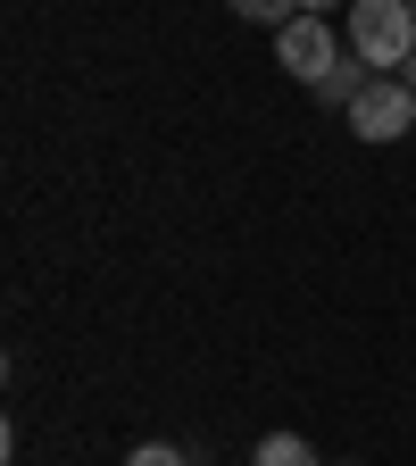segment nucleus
<instances>
[{
    "mask_svg": "<svg viewBox=\"0 0 416 466\" xmlns=\"http://www.w3.org/2000/svg\"><path fill=\"white\" fill-rule=\"evenodd\" d=\"M350 58H367L375 76H400L416 58V9L408 0H350Z\"/></svg>",
    "mask_w": 416,
    "mask_h": 466,
    "instance_id": "obj_1",
    "label": "nucleus"
},
{
    "mask_svg": "<svg viewBox=\"0 0 416 466\" xmlns=\"http://www.w3.org/2000/svg\"><path fill=\"white\" fill-rule=\"evenodd\" d=\"M408 126H416V92L400 76H375L359 100H350V134H359V142H400Z\"/></svg>",
    "mask_w": 416,
    "mask_h": 466,
    "instance_id": "obj_2",
    "label": "nucleus"
},
{
    "mask_svg": "<svg viewBox=\"0 0 416 466\" xmlns=\"http://www.w3.org/2000/svg\"><path fill=\"white\" fill-rule=\"evenodd\" d=\"M275 58H283L300 84H325V76L341 67V42H333V25H325V17H291V25L275 34Z\"/></svg>",
    "mask_w": 416,
    "mask_h": 466,
    "instance_id": "obj_3",
    "label": "nucleus"
},
{
    "mask_svg": "<svg viewBox=\"0 0 416 466\" xmlns=\"http://www.w3.org/2000/svg\"><path fill=\"white\" fill-rule=\"evenodd\" d=\"M250 466H317V450H309V441H300V433H267V441H259V458H250Z\"/></svg>",
    "mask_w": 416,
    "mask_h": 466,
    "instance_id": "obj_4",
    "label": "nucleus"
},
{
    "mask_svg": "<svg viewBox=\"0 0 416 466\" xmlns=\"http://www.w3.org/2000/svg\"><path fill=\"white\" fill-rule=\"evenodd\" d=\"M225 9H233V17H250V25H275V34H283L291 17H300V0H225Z\"/></svg>",
    "mask_w": 416,
    "mask_h": 466,
    "instance_id": "obj_5",
    "label": "nucleus"
},
{
    "mask_svg": "<svg viewBox=\"0 0 416 466\" xmlns=\"http://www.w3.org/2000/svg\"><path fill=\"white\" fill-rule=\"evenodd\" d=\"M359 67H367V58H341V67H333V76H325V84H317V92H325V100H341V108H350V100H359V92H367V84H375V76H359Z\"/></svg>",
    "mask_w": 416,
    "mask_h": 466,
    "instance_id": "obj_6",
    "label": "nucleus"
},
{
    "mask_svg": "<svg viewBox=\"0 0 416 466\" xmlns=\"http://www.w3.org/2000/svg\"><path fill=\"white\" fill-rule=\"evenodd\" d=\"M126 466H192V458H184V450H175V441H142V450H134Z\"/></svg>",
    "mask_w": 416,
    "mask_h": 466,
    "instance_id": "obj_7",
    "label": "nucleus"
},
{
    "mask_svg": "<svg viewBox=\"0 0 416 466\" xmlns=\"http://www.w3.org/2000/svg\"><path fill=\"white\" fill-rule=\"evenodd\" d=\"M325 9H333V0H300V17H325Z\"/></svg>",
    "mask_w": 416,
    "mask_h": 466,
    "instance_id": "obj_8",
    "label": "nucleus"
},
{
    "mask_svg": "<svg viewBox=\"0 0 416 466\" xmlns=\"http://www.w3.org/2000/svg\"><path fill=\"white\" fill-rule=\"evenodd\" d=\"M400 84H408V92H416V58H408V67H400Z\"/></svg>",
    "mask_w": 416,
    "mask_h": 466,
    "instance_id": "obj_9",
    "label": "nucleus"
},
{
    "mask_svg": "<svg viewBox=\"0 0 416 466\" xmlns=\"http://www.w3.org/2000/svg\"><path fill=\"white\" fill-rule=\"evenodd\" d=\"M408 9H416V0H408Z\"/></svg>",
    "mask_w": 416,
    "mask_h": 466,
    "instance_id": "obj_10",
    "label": "nucleus"
}]
</instances>
